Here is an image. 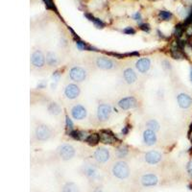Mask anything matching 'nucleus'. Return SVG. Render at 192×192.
Masks as SVG:
<instances>
[{"label": "nucleus", "instance_id": "f257e3e1", "mask_svg": "<svg viewBox=\"0 0 192 192\" xmlns=\"http://www.w3.org/2000/svg\"><path fill=\"white\" fill-rule=\"evenodd\" d=\"M112 173L118 179H126L130 174V169L128 164L125 161H117L112 167Z\"/></svg>", "mask_w": 192, "mask_h": 192}, {"label": "nucleus", "instance_id": "f03ea898", "mask_svg": "<svg viewBox=\"0 0 192 192\" xmlns=\"http://www.w3.org/2000/svg\"><path fill=\"white\" fill-rule=\"evenodd\" d=\"M51 129L44 125V124H41V125H39L36 130H35V135H36V137L39 139V140H41V141H44V140H47V139L51 136Z\"/></svg>", "mask_w": 192, "mask_h": 192}, {"label": "nucleus", "instance_id": "7ed1b4c3", "mask_svg": "<svg viewBox=\"0 0 192 192\" xmlns=\"http://www.w3.org/2000/svg\"><path fill=\"white\" fill-rule=\"evenodd\" d=\"M59 155L64 161H69L71 160L75 155V149L70 144H64L60 147L59 149Z\"/></svg>", "mask_w": 192, "mask_h": 192}, {"label": "nucleus", "instance_id": "20e7f679", "mask_svg": "<svg viewBox=\"0 0 192 192\" xmlns=\"http://www.w3.org/2000/svg\"><path fill=\"white\" fill-rule=\"evenodd\" d=\"M111 113V107L109 104H101L98 106L97 109V117L99 119V121L101 122H105L107 121Z\"/></svg>", "mask_w": 192, "mask_h": 192}, {"label": "nucleus", "instance_id": "39448f33", "mask_svg": "<svg viewBox=\"0 0 192 192\" xmlns=\"http://www.w3.org/2000/svg\"><path fill=\"white\" fill-rule=\"evenodd\" d=\"M69 76H70L71 79L75 82H82L86 79V70L84 68L79 67V66H75V67L70 69Z\"/></svg>", "mask_w": 192, "mask_h": 192}, {"label": "nucleus", "instance_id": "423d86ee", "mask_svg": "<svg viewBox=\"0 0 192 192\" xmlns=\"http://www.w3.org/2000/svg\"><path fill=\"white\" fill-rule=\"evenodd\" d=\"M94 158L100 163H105L110 160V152L104 147H100L94 152Z\"/></svg>", "mask_w": 192, "mask_h": 192}, {"label": "nucleus", "instance_id": "0eeeda50", "mask_svg": "<svg viewBox=\"0 0 192 192\" xmlns=\"http://www.w3.org/2000/svg\"><path fill=\"white\" fill-rule=\"evenodd\" d=\"M31 62H32V65L36 67H42L45 64V58H44V55L42 54L41 51H35L34 53L32 54V57H31Z\"/></svg>", "mask_w": 192, "mask_h": 192}, {"label": "nucleus", "instance_id": "6e6552de", "mask_svg": "<svg viewBox=\"0 0 192 192\" xmlns=\"http://www.w3.org/2000/svg\"><path fill=\"white\" fill-rule=\"evenodd\" d=\"M80 94V88L75 84L68 85L65 90V95L69 99H75Z\"/></svg>", "mask_w": 192, "mask_h": 192}, {"label": "nucleus", "instance_id": "1a4fd4ad", "mask_svg": "<svg viewBox=\"0 0 192 192\" xmlns=\"http://www.w3.org/2000/svg\"><path fill=\"white\" fill-rule=\"evenodd\" d=\"M71 115L76 120H82L86 116V110L82 105H76L71 110Z\"/></svg>", "mask_w": 192, "mask_h": 192}, {"label": "nucleus", "instance_id": "9d476101", "mask_svg": "<svg viewBox=\"0 0 192 192\" xmlns=\"http://www.w3.org/2000/svg\"><path fill=\"white\" fill-rule=\"evenodd\" d=\"M118 106L122 110H129L136 108L137 106V102L134 97H126L118 102Z\"/></svg>", "mask_w": 192, "mask_h": 192}, {"label": "nucleus", "instance_id": "9b49d317", "mask_svg": "<svg viewBox=\"0 0 192 192\" xmlns=\"http://www.w3.org/2000/svg\"><path fill=\"white\" fill-rule=\"evenodd\" d=\"M96 65L102 69H112L115 66V63L111 59L105 57H99L96 59Z\"/></svg>", "mask_w": 192, "mask_h": 192}, {"label": "nucleus", "instance_id": "f8f14e48", "mask_svg": "<svg viewBox=\"0 0 192 192\" xmlns=\"http://www.w3.org/2000/svg\"><path fill=\"white\" fill-rule=\"evenodd\" d=\"M178 104L182 109H187L192 105V99L189 95L186 93H181L177 97Z\"/></svg>", "mask_w": 192, "mask_h": 192}, {"label": "nucleus", "instance_id": "ddd939ff", "mask_svg": "<svg viewBox=\"0 0 192 192\" xmlns=\"http://www.w3.org/2000/svg\"><path fill=\"white\" fill-rule=\"evenodd\" d=\"M145 161L150 164H157L161 161V154L158 151H150L145 155Z\"/></svg>", "mask_w": 192, "mask_h": 192}, {"label": "nucleus", "instance_id": "4468645a", "mask_svg": "<svg viewBox=\"0 0 192 192\" xmlns=\"http://www.w3.org/2000/svg\"><path fill=\"white\" fill-rule=\"evenodd\" d=\"M158 178L154 174H147L141 178V184L143 186H154L158 184Z\"/></svg>", "mask_w": 192, "mask_h": 192}, {"label": "nucleus", "instance_id": "2eb2a0df", "mask_svg": "<svg viewBox=\"0 0 192 192\" xmlns=\"http://www.w3.org/2000/svg\"><path fill=\"white\" fill-rule=\"evenodd\" d=\"M136 66L138 69L139 72L145 73V72H147L148 70H149V68L151 66L150 60L147 59V58H143V59L138 60L136 62Z\"/></svg>", "mask_w": 192, "mask_h": 192}, {"label": "nucleus", "instance_id": "dca6fc26", "mask_svg": "<svg viewBox=\"0 0 192 192\" xmlns=\"http://www.w3.org/2000/svg\"><path fill=\"white\" fill-rule=\"evenodd\" d=\"M143 139H144V142L147 145L152 146V145L156 144V142H157V136H156L154 131L146 130L143 133Z\"/></svg>", "mask_w": 192, "mask_h": 192}, {"label": "nucleus", "instance_id": "f3484780", "mask_svg": "<svg viewBox=\"0 0 192 192\" xmlns=\"http://www.w3.org/2000/svg\"><path fill=\"white\" fill-rule=\"evenodd\" d=\"M115 136L110 135L108 131H102L100 134V141L105 144H112L115 142Z\"/></svg>", "mask_w": 192, "mask_h": 192}, {"label": "nucleus", "instance_id": "a211bd4d", "mask_svg": "<svg viewBox=\"0 0 192 192\" xmlns=\"http://www.w3.org/2000/svg\"><path fill=\"white\" fill-rule=\"evenodd\" d=\"M124 79L128 84H134L136 81V74L132 68H127L124 71Z\"/></svg>", "mask_w": 192, "mask_h": 192}, {"label": "nucleus", "instance_id": "6ab92c4d", "mask_svg": "<svg viewBox=\"0 0 192 192\" xmlns=\"http://www.w3.org/2000/svg\"><path fill=\"white\" fill-rule=\"evenodd\" d=\"M86 141L89 145L94 146L96 144H98V142L100 141V135L98 134H91L89 136H86Z\"/></svg>", "mask_w": 192, "mask_h": 192}, {"label": "nucleus", "instance_id": "aec40b11", "mask_svg": "<svg viewBox=\"0 0 192 192\" xmlns=\"http://www.w3.org/2000/svg\"><path fill=\"white\" fill-rule=\"evenodd\" d=\"M146 127L148 128V130L154 131V132H157V131L160 130V124L156 120H154V119L148 121L146 123Z\"/></svg>", "mask_w": 192, "mask_h": 192}, {"label": "nucleus", "instance_id": "412c9836", "mask_svg": "<svg viewBox=\"0 0 192 192\" xmlns=\"http://www.w3.org/2000/svg\"><path fill=\"white\" fill-rule=\"evenodd\" d=\"M77 191H78V186L75 184H73V182H68L63 188V192H77Z\"/></svg>", "mask_w": 192, "mask_h": 192}, {"label": "nucleus", "instance_id": "4be33fe9", "mask_svg": "<svg viewBox=\"0 0 192 192\" xmlns=\"http://www.w3.org/2000/svg\"><path fill=\"white\" fill-rule=\"evenodd\" d=\"M48 110L51 113H53V115H59V113L61 112V108H60L59 105L56 104V103H52L49 106Z\"/></svg>", "mask_w": 192, "mask_h": 192}, {"label": "nucleus", "instance_id": "5701e85b", "mask_svg": "<svg viewBox=\"0 0 192 192\" xmlns=\"http://www.w3.org/2000/svg\"><path fill=\"white\" fill-rule=\"evenodd\" d=\"M159 15L162 20H170L172 17V14L168 11H161Z\"/></svg>", "mask_w": 192, "mask_h": 192}, {"label": "nucleus", "instance_id": "b1692460", "mask_svg": "<svg viewBox=\"0 0 192 192\" xmlns=\"http://www.w3.org/2000/svg\"><path fill=\"white\" fill-rule=\"evenodd\" d=\"M185 28L186 26L184 24H178L176 26V29H175V35L178 37V38H181L182 35L184 34V31H185Z\"/></svg>", "mask_w": 192, "mask_h": 192}, {"label": "nucleus", "instance_id": "393cba45", "mask_svg": "<svg viewBox=\"0 0 192 192\" xmlns=\"http://www.w3.org/2000/svg\"><path fill=\"white\" fill-rule=\"evenodd\" d=\"M127 154H128V150L126 147H121L117 150V156L119 158H124Z\"/></svg>", "mask_w": 192, "mask_h": 192}, {"label": "nucleus", "instance_id": "a878e982", "mask_svg": "<svg viewBox=\"0 0 192 192\" xmlns=\"http://www.w3.org/2000/svg\"><path fill=\"white\" fill-rule=\"evenodd\" d=\"M83 132H79V131H71L70 132V136L74 138V139H81L83 136Z\"/></svg>", "mask_w": 192, "mask_h": 192}, {"label": "nucleus", "instance_id": "bb28decb", "mask_svg": "<svg viewBox=\"0 0 192 192\" xmlns=\"http://www.w3.org/2000/svg\"><path fill=\"white\" fill-rule=\"evenodd\" d=\"M125 34H128V35H134L136 33V30L133 28V27H127L126 29H124L123 31Z\"/></svg>", "mask_w": 192, "mask_h": 192}, {"label": "nucleus", "instance_id": "cd10ccee", "mask_svg": "<svg viewBox=\"0 0 192 192\" xmlns=\"http://www.w3.org/2000/svg\"><path fill=\"white\" fill-rule=\"evenodd\" d=\"M190 23H192V11L190 12V15L186 17V19L184 25H185V26H187V25H189Z\"/></svg>", "mask_w": 192, "mask_h": 192}, {"label": "nucleus", "instance_id": "c85d7f7f", "mask_svg": "<svg viewBox=\"0 0 192 192\" xmlns=\"http://www.w3.org/2000/svg\"><path fill=\"white\" fill-rule=\"evenodd\" d=\"M140 29L142 31H145V32H149L150 31V26H149V24H147V23L140 24Z\"/></svg>", "mask_w": 192, "mask_h": 192}, {"label": "nucleus", "instance_id": "c756f323", "mask_svg": "<svg viewBox=\"0 0 192 192\" xmlns=\"http://www.w3.org/2000/svg\"><path fill=\"white\" fill-rule=\"evenodd\" d=\"M76 43H77V46L79 47V49H81V50L86 49V45L85 44V42H83V41H80V40H78Z\"/></svg>", "mask_w": 192, "mask_h": 192}, {"label": "nucleus", "instance_id": "7c9ffc66", "mask_svg": "<svg viewBox=\"0 0 192 192\" xmlns=\"http://www.w3.org/2000/svg\"><path fill=\"white\" fill-rule=\"evenodd\" d=\"M66 127L68 129H72L73 128V123H72V121L69 119L68 116H66Z\"/></svg>", "mask_w": 192, "mask_h": 192}, {"label": "nucleus", "instance_id": "2f4dec72", "mask_svg": "<svg viewBox=\"0 0 192 192\" xmlns=\"http://www.w3.org/2000/svg\"><path fill=\"white\" fill-rule=\"evenodd\" d=\"M134 19H135L136 20H140V19H141V15H140V13H136V14L134 15Z\"/></svg>", "mask_w": 192, "mask_h": 192}, {"label": "nucleus", "instance_id": "473e14b6", "mask_svg": "<svg viewBox=\"0 0 192 192\" xmlns=\"http://www.w3.org/2000/svg\"><path fill=\"white\" fill-rule=\"evenodd\" d=\"M187 170H188V173L192 176V161L188 163V166H187Z\"/></svg>", "mask_w": 192, "mask_h": 192}, {"label": "nucleus", "instance_id": "72a5a7b5", "mask_svg": "<svg viewBox=\"0 0 192 192\" xmlns=\"http://www.w3.org/2000/svg\"><path fill=\"white\" fill-rule=\"evenodd\" d=\"M128 130H129V127L126 126L123 130H122V134H123V135H126V134L128 133Z\"/></svg>", "mask_w": 192, "mask_h": 192}, {"label": "nucleus", "instance_id": "f704fd0d", "mask_svg": "<svg viewBox=\"0 0 192 192\" xmlns=\"http://www.w3.org/2000/svg\"><path fill=\"white\" fill-rule=\"evenodd\" d=\"M190 79H191V82H192V67H191V71H190Z\"/></svg>", "mask_w": 192, "mask_h": 192}, {"label": "nucleus", "instance_id": "c9c22d12", "mask_svg": "<svg viewBox=\"0 0 192 192\" xmlns=\"http://www.w3.org/2000/svg\"><path fill=\"white\" fill-rule=\"evenodd\" d=\"M94 192H103V191H102L101 189H97V190H95Z\"/></svg>", "mask_w": 192, "mask_h": 192}]
</instances>
